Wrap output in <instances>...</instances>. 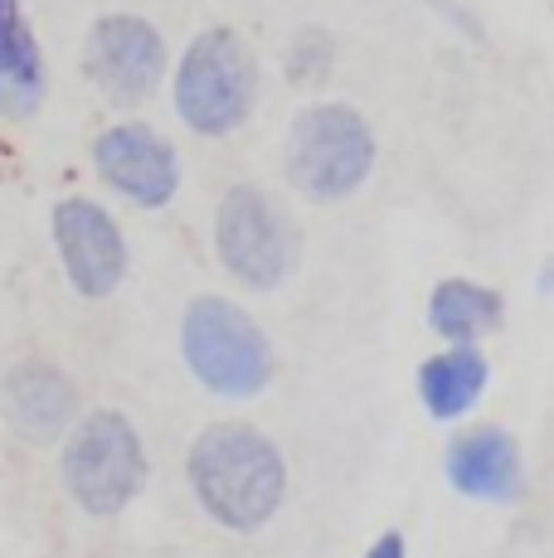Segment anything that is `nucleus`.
Returning <instances> with one entry per match:
<instances>
[{
  "label": "nucleus",
  "mask_w": 554,
  "mask_h": 558,
  "mask_svg": "<svg viewBox=\"0 0 554 558\" xmlns=\"http://www.w3.org/2000/svg\"><path fill=\"white\" fill-rule=\"evenodd\" d=\"M185 476L209 520L233 534L263 530L287 496L282 452L273 447V437L249 423L205 427L185 457Z\"/></svg>",
  "instance_id": "nucleus-1"
},
{
  "label": "nucleus",
  "mask_w": 554,
  "mask_h": 558,
  "mask_svg": "<svg viewBox=\"0 0 554 558\" xmlns=\"http://www.w3.org/2000/svg\"><path fill=\"white\" fill-rule=\"evenodd\" d=\"M506 320V302L496 287H482L472 277H447L429 296V326L438 330L447 345H477L482 336Z\"/></svg>",
  "instance_id": "nucleus-14"
},
{
  "label": "nucleus",
  "mask_w": 554,
  "mask_h": 558,
  "mask_svg": "<svg viewBox=\"0 0 554 558\" xmlns=\"http://www.w3.org/2000/svg\"><path fill=\"white\" fill-rule=\"evenodd\" d=\"M83 73L117 107L146 102L166 78V39L142 15H103L83 39Z\"/></svg>",
  "instance_id": "nucleus-7"
},
{
  "label": "nucleus",
  "mask_w": 554,
  "mask_h": 558,
  "mask_svg": "<svg viewBox=\"0 0 554 558\" xmlns=\"http://www.w3.org/2000/svg\"><path fill=\"white\" fill-rule=\"evenodd\" d=\"M59 476L83 514H93V520L122 514L146 486V447L132 417L112 413V408L79 417L63 433Z\"/></svg>",
  "instance_id": "nucleus-5"
},
{
  "label": "nucleus",
  "mask_w": 554,
  "mask_h": 558,
  "mask_svg": "<svg viewBox=\"0 0 554 558\" xmlns=\"http://www.w3.org/2000/svg\"><path fill=\"white\" fill-rule=\"evenodd\" d=\"M365 558H409V544H404L399 530H389V534H380V539L370 544Z\"/></svg>",
  "instance_id": "nucleus-16"
},
{
  "label": "nucleus",
  "mask_w": 554,
  "mask_h": 558,
  "mask_svg": "<svg viewBox=\"0 0 554 558\" xmlns=\"http://www.w3.org/2000/svg\"><path fill=\"white\" fill-rule=\"evenodd\" d=\"M49 223H55V248L73 292L88 296V302L112 296L127 277V239L112 214L98 199L73 195L55 204Z\"/></svg>",
  "instance_id": "nucleus-8"
},
{
  "label": "nucleus",
  "mask_w": 554,
  "mask_h": 558,
  "mask_svg": "<svg viewBox=\"0 0 554 558\" xmlns=\"http://www.w3.org/2000/svg\"><path fill=\"white\" fill-rule=\"evenodd\" d=\"M93 166L103 185L136 209H161L180 190V156L156 126L117 122L93 142Z\"/></svg>",
  "instance_id": "nucleus-9"
},
{
  "label": "nucleus",
  "mask_w": 554,
  "mask_h": 558,
  "mask_svg": "<svg viewBox=\"0 0 554 558\" xmlns=\"http://www.w3.org/2000/svg\"><path fill=\"white\" fill-rule=\"evenodd\" d=\"M492 364L477 345H447L433 360H423L419 369V399L438 423H457L462 413H472L482 399Z\"/></svg>",
  "instance_id": "nucleus-13"
},
{
  "label": "nucleus",
  "mask_w": 554,
  "mask_h": 558,
  "mask_svg": "<svg viewBox=\"0 0 554 558\" xmlns=\"http://www.w3.org/2000/svg\"><path fill=\"white\" fill-rule=\"evenodd\" d=\"M215 253L233 282L273 292L292 277L297 257H302V229L268 190L233 185L224 190L215 209Z\"/></svg>",
  "instance_id": "nucleus-6"
},
{
  "label": "nucleus",
  "mask_w": 554,
  "mask_h": 558,
  "mask_svg": "<svg viewBox=\"0 0 554 558\" xmlns=\"http://www.w3.org/2000/svg\"><path fill=\"white\" fill-rule=\"evenodd\" d=\"M45 102V53L20 0H0V117L25 122Z\"/></svg>",
  "instance_id": "nucleus-12"
},
{
  "label": "nucleus",
  "mask_w": 554,
  "mask_h": 558,
  "mask_svg": "<svg viewBox=\"0 0 554 558\" xmlns=\"http://www.w3.org/2000/svg\"><path fill=\"white\" fill-rule=\"evenodd\" d=\"M332 63H336V39L326 35V29H316V25H306V29H297L292 35V45H287V78L292 83H302V88H316V83L332 73Z\"/></svg>",
  "instance_id": "nucleus-15"
},
{
  "label": "nucleus",
  "mask_w": 554,
  "mask_h": 558,
  "mask_svg": "<svg viewBox=\"0 0 554 558\" xmlns=\"http://www.w3.org/2000/svg\"><path fill=\"white\" fill-rule=\"evenodd\" d=\"M0 413H5L15 437L49 447L79 417V384L49 360H20L0 379Z\"/></svg>",
  "instance_id": "nucleus-10"
},
{
  "label": "nucleus",
  "mask_w": 554,
  "mask_h": 558,
  "mask_svg": "<svg viewBox=\"0 0 554 558\" xmlns=\"http://www.w3.org/2000/svg\"><path fill=\"white\" fill-rule=\"evenodd\" d=\"M176 117L195 136H233L258 102V59L229 25L200 29L176 63Z\"/></svg>",
  "instance_id": "nucleus-2"
},
{
  "label": "nucleus",
  "mask_w": 554,
  "mask_h": 558,
  "mask_svg": "<svg viewBox=\"0 0 554 558\" xmlns=\"http://www.w3.org/2000/svg\"><path fill=\"white\" fill-rule=\"evenodd\" d=\"M282 170L312 204L350 199L375 170V132L365 112L350 102H312L287 132Z\"/></svg>",
  "instance_id": "nucleus-4"
},
{
  "label": "nucleus",
  "mask_w": 554,
  "mask_h": 558,
  "mask_svg": "<svg viewBox=\"0 0 554 558\" xmlns=\"http://www.w3.org/2000/svg\"><path fill=\"white\" fill-rule=\"evenodd\" d=\"M180 355L215 399H253L273 384L277 355L263 326L229 296H195L180 320Z\"/></svg>",
  "instance_id": "nucleus-3"
},
{
  "label": "nucleus",
  "mask_w": 554,
  "mask_h": 558,
  "mask_svg": "<svg viewBox=\"0 0 554 558\" xmlns=\"http://www.w3.org/2000/svg\"><path fill=\"white\" fill-rule=\"evenodd\" d=\"M443 471L453 490L486 506H510L526 490V466H520V447L506 427H467L447 442Z\"/></svg>",
  "instance_id": "nucleus-11"
}]
</instances>
